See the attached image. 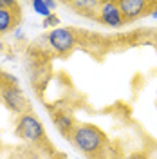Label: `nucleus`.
Returning <instances> with one entry per match:
<instances>
[{"instance_id":"2","label":"nucleus","mask_w":157,"mask_h":159,"mask_svg":"<svg viewBox=\"0 0 157 159\" xmlns=\"http://www.w3.org/2000/svg\"><path fill=\"white\" fill-rule=\"evenodd\" d=\"M15 136L34 147H49V141L45 136L43 123L33 112H25L16 118L15 123Z\"/></svg>"},{"instance_id":"5","label":"nucleus","mask_w":157,"mask_h":159,"mask_svg":"<svg viewBox=\"0 0 157 159\" xmlns=\"http://www.w3.org/2000/svg\"><path fill=\"white\" fill-rule=\"evenodd\" d=\"M118 4L125 24L146 16L157 7V2H150V0H118Z\"/></svg>"},{"instance_id":"18","label":"nucleus","mask_w":157,"mask_h":159,"mask_svg":"<svg viewBox=\"0 0 157 159\" xmlns=\"http://www.w3.org/2000/svg\"><path fill=\"white\" fill-rule=\"evenodd\" d=\"M2 81H4V70H0V85H2Z\"/></svg>"},{"instance_id":"13","label":"nucleus","mask_w":157,"mask_h":159,"mask_svg":"<svg viewBox=\"0 0 157 159\" xmlns=\"http://www.w3.org/2000/svg\"><path fill=\"white\" fill-rule=\"evenodd\" d=\"M58 24H60L58 16H56V15H51L49 18H45L43 22H42V27H51V25H54V27H56Z\"/></svg>"},{"instance_id":"4","label":"nucleus","mask_w":157,"mask_h":159,"mask_svg":"<svg viewBox=\"0 0 157 159\" xmlns=\"http://www.w3.org/2000/svg\"><path fill=\"white\" fill-rule=\"evenodd\" d=\"M78 33L70 27H56L47 33V43L49 47L60 56H67L78 45Z\"/></svg>"},{"instance_id":"6","label":"nucleus","mask_w":157,"mask_h":159,"mask_svg":"<svg viewBox=\"0 0 157 159\" xmlns=\"http://www.w3.org/2000/svg\"><path fill=\"white\" fill-rule=\"evenodd\" d=\"M96 20H98L99 24L107 25V27H112V29L123 27L125 20H123L118 0H101L99 9H98V18Z\"/></svg>"},{"instance_id":"19","label":"nucleus","mask_w":157,"mask_h":159,"mask_svg":"<svg viewBox=\"0 0 157 159\" xmlns=\"http://www.w3.org/2000/svg\"><path fill=\"white\" fill-rule=\"evenodd\" d=\"M154 42H155V47H157V34H155V38H154Z\"/></svg>"},{"instance_id":"10","label":"nucleus","mask_w":157,"mask_h":159,"mask_svg":"<svg viewBox=\"0 0 157 159\" xmlns=\"http://www.w3.org/2000/svg\"><path fill=\"white\" fill-rule=\"evenodd\" d=\"M125 156H123V152H121V148H119L118 145H114V143H110L108 145V148L103 152V154H99L98 157L94 159H123Z\"/></svg>"},{"instance_id":"7","label":"nucleus","mask_w":157,"mask_h":159,"mask_svg":"<svg viewBox=\"0 0 157 159\" xmlns=\"http://www.w3.org/2000/svg\"><path fill=\"white\" fill-rule=\"evenodd\" d=\"M20 20H22L20 4L9 0V4L0 9V36L6 34V33H13V31L18 27Z\"/></svg>"},{"instance_id":"12","label":"nucleus","mask_w":157,"mask_h":159,"mask_svg":"<svg viewBox=\"0 0 157 159\" xmlns=\"http://www.w3.org/2000/svg\"><path fill=\"white\" fill-rule=\"evenodd\" d=\"M123 159H150V156H148L146 152H143V150H137V152H130V154H127Z\"/></svg>"},{"instance_id":"17","label":"nucleus","mask_w":157,"mask_h":159,"mask_svg":"<svg viewBox=\"0 0 157 159\" xmlns=\"http://www.w3.org/2000/svg\"><path fill=\"white\" fill-rule=\"evenodd\" d=\"M150 16H152L154 20H157V7H155L154 11H152V13H150Z\"/></svg>"},{"instance_id":"14","label":"nucleus","mask_w":157,"mask_h":159,"mask_svg":"<svg viewBox=\"0 0 157 159\" xmlns=\"http://www.w3.org/2000/svg\"><path fill=\"white\" fill-rule=\"evenodd\" d=\"M13 38L15 40H22L24 38V31H22V27H16V29L13 31Z\"/></svg>"},{"instance_id":"1","label":"nucleus","mask_w":157,"mask_h":159,"mask_svg":"<svg viewBox=\"0 0 157 159\" xmlns=\"http://www.w3.org/2000/svg\"><path fill=\"white\" fill-rule=\"evenodd\" d=\"M69 141L88 159L98 157L110 145L107 134L92 123H78L72 134L69 136Z\"/></svg>"},{"instance_id":"11","label":"nucleus","mask_w":157,"mask_h":159,"mask_svg":"<svg viewBox=\"0 0 157 159\" xmlns=\"http://www.w3.org/2000/svg\"><path fill=\"white\" fill-rule=\"evenodd\" d=\"M31 6H33L34 13H36V15H40V16H42L43 20L49 18L51 15H54V13H52V11H51L49 7H47V2H45V0H34V2L31 4Z\"/></svg>"},{"instance_id":"15","label":"nucleus","mask_w":157,"mask_h":159,"mask_svg":"<svg viewBox=\"0 0 157 159\" xmlns=\"http://www.w3.org/2000/svg\"><path fill=\"white\" fill-rule=\"evenodd\" d=\"M45 2H47V7H49L51 11L56 9V2H52V0H45Z\"/></svg>"},{"instance_id":"8","label":"nucleus","mask_w":157,"mask_h":159,"mask_svg":"<svg viewBox=\"0 0 157 159\" xmlns=\"http://www.w3.org/2000/svg\"><path fill=\"white\" fill-rule=\"evenodd\" d=\"M52 121H54V125H56V129L58 132L63 136V138L69 139V136L72 134V130L76 129V119L74 116L70 114V112H65V110H58V112H54L52 114Z\"/></svg>"},{"instance_id":"16","label":"nucleus","mask_w":157,"mask_h":159,"mask_svg":"<svg viewBox=\"0 0 157 159\" xmlns=\"http://www.w3.org/2000/svg\"><path fill=\"white\" fill-rule=\"evenodd\" d=\"M7 4H9V0H0V9H2V7H6Z\"/></svg>"},{"instance_id":"3","label":"nucleus","mask_w":157,"mask_h":159,"mask_svg":"<svg viewBox=\"0 0 157 159\" xmlns=\"http://www.w3.org/2000/svg\"><path fill=\"white\" fill-rule=\"evenodd\" d=\"M0 101L4 103V107L11 112H15L16 116H22L29 110V101L25 98V94L18 87V80L11 76L9 72L4 70V81L0 85Z\"/></svg>"},{"instance_id":"9","label":"nucleus","mask_w":157,"mask_h":159,"mask_svg":"<svg viewBox=\"0 0 157 159\" xmlns=\"http://www.w3.org/2000/svg\"><path fill=\"white\" fill-rule=\"evenodd\" d=\"M101 0H72V2H65V6H69L76 13L83 15V16H90V18H98V9Z\"/></svg>"}]
</instances>
